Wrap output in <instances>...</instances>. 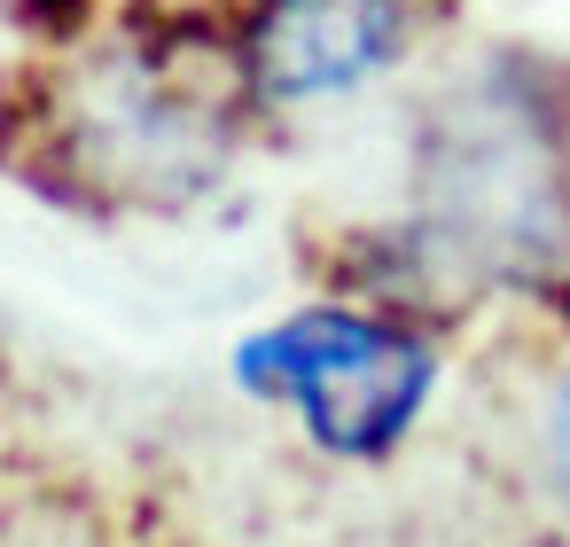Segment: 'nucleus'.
I'll use <instances>...</instances> for the list:
<instances>
[{
  "label": "nucleus",
  "mask_w": 570,
  "mask_h": 547,
  "mask_svg": "<svg viewBox=\"0 0 570 547\" xmlns=\"http://www.w3.org/2000/svg\"><path fill=\"white\" fill-rule=\"evenodd\" d=\"M243 383L297 407L328 453H383L430 399V352L391 321L313 305L243 344Z\"/></svg>",
  "instance_id": "1"
},
{
  "label": "nucleus",
  "mask_w": 570,
  "mask_h": 547,
  "mask_svg": "<svg viewBox=\"0 0 570 547\" xmlns=\"http://www.w3.org/2000/svg\"><path fill=\"white\" fill-rule=\"evenodd\" d=\"M430 196L445 243L500 274H539L547 251L562 243L570 173L531 102H461L438 134Z\"/></svg>",
  "instance_id": "2"
},
{
  "label": "nucleus",
  "mask_w": 570,
  "mask_h": 547,
  "mask_svg": "<svg viewBox=\"0 0 570 547\" xmlns=\"http://www.w3.org/2000/svg\"><path fill=\"white\" fill-rule=\"evenodd\" d=\"M399 9L391 0H266L243 32V79L266 102H305L360 87L375 64H391Z\"/></svg>",
  "instance_id": "4"
},
{
  "label": "nucleus",
  "mask_w": 570,
  "mask_h": 547,
  "mask_svg": "<svg viewBox=\"0 0 570 547\" xmlns=\"http://www.w3.org/2000/svg\"><path fill=\"white\" fill-rule=\"evenodd\" d=\"M63 141L79 149L87 180L165 196L212 173L227 141V102L165 56H126L102 79H87V95L63 118Z\"/></svg>",
  "instance_id": "3"
},
{
  "label": "nucleus",
  "mask_w": 570,
  "mask_h": 547,
  "mask_svg": "<svg viewBox=\"0 0 570 547\" xmlns=\"http://www.w3.org/2000/svg\"><path fill=\"white\" fill-rule=\"evenodd\" d=\"M554 461H562V485H570V383H562V407H554Z\"/></svg>",
  "instance_id": "5"
}]
</instances>
